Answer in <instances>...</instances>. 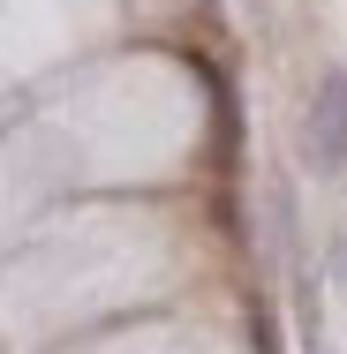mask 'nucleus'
I'll return each instance as SVG.
<instances>
[{
    "mask_svg": "<svg viewBox=\"0 0 347 354\" xmlns=\"http://www.w3.org/2000/svg\"><path fill=\"white\" fill-rule=\"evenodd\" d=\"M302 151H310L317 174H340L347 166V68H332L317 83V98L302 113Z\"/></svg>",
    "mask_w": 347,
    "mask_h": 354,
    "instance_id": "1",
    "label": "nucleus"
}]
</instances>
